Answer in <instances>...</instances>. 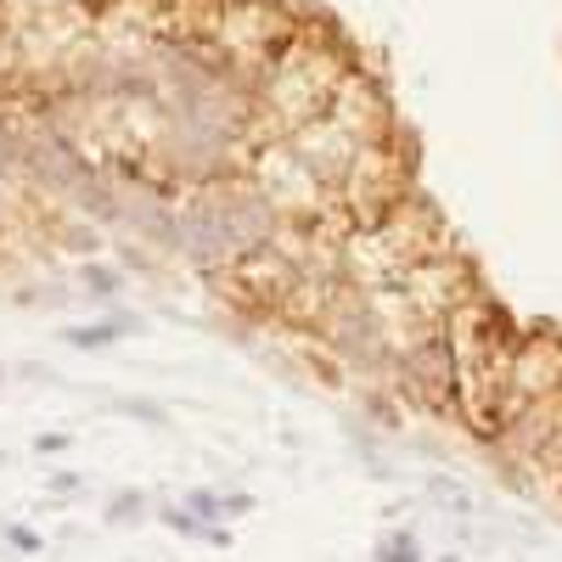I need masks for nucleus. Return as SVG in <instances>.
Segmentation results:
<instances>
[{"mask_svg": "<svg viewBox=\"0 0 562 562\" xmlns=\"http://www.w3.org/2000/svg\"><path fill=\"white\" fill-rule=\"evenodd\" d=\"M130 333H135V315H113L102 326H90V333H63V344H74V349H108V344H119Z\"/></svg>", "mask_w": 562, "mask_h": 562, "instance_id": "f257e3e1", "label": "nucleus"}, {"mask_svg": "<svg viewBox=\"0 0 562 562\" xmlns=\"http://www.w3.org/2000/svg\"><path fill=\"white\" fill-rule=\"evenodd\" d=\"M378 562H428V551H422V535H416V529H394V535L378 546Z\"/></svg>", "mask_w": 562, "mask_h": 562, "instance_id": "f03ea898", "label": "nucleus"}, {"mask_svg": "<svg viewBox=\"0 0 562 562\" xmlns=\"http://www.w3.org/2000/svg\"><path fill=\"white\" fill-rule=\"evenodd\" d=\"M186 512H192L198 524H209V529H225L220 518H231V512H225V501H220L214 490H192V495H186Z\"/></svg>", "mask_w": 562, "mask_h": 562, "instance_id": "7ed1b4c3", "label": "nucleus"}, {"mask_svg": "<svg viewBox=\"0 0 562 562\" xmlns=\"http://www.w3.org/2000/svg\"><path fill=\"white\" fill-rule=\"evenodd\" d=\"M79 276H85V293H97V299H108V293H119L124 288V276L119 270H108V265H79Z\"/></svg>", "mask_w": 562, "mask_h": 562, "instance_id": "20e7f679", "label": "nucleus"}, {"mask_svg": "<svg viewBox=\"0 0 562 562\" xmlns=\"http://www.w3.org/2000/svg\"><path fill=\"white\" fill-rule=\"evenodd\" d=\"M140 506H147V495H140V490L113 495V506H108V524H135V518H140Z\"/></svg>", "mask_w": 562, "mask_h": 562, "instance_id": "39448f33", "label": "nucleus"}, {"mask_svg": "<svg viewBox=\"0 0 562 562\" xmlns=\"http://www.w3.org/2000/svg\"><path fill=\"white\" fill-rule=\"evenodd\" d=\"M7 546L23 551V557H34V551H40V535H34V529H7Z\"/></svg>", "mask_w": 562, "mask_h": 562, "instance_id": "423d86ee", "label": "nucleus"}, {"mask_svg": "<svg viewBox=\"0 0 562 562\" xmlns=\"http://www.w3.org/2000/svg\"><path fill=\"white\" fill-rule=\"evenodd\" d=\"M34 450H45V456H52V450H68V439H63V434H45Z\"/></svg>", "mask_w": 562, "mask_h": 562, "instance_id": "0eeeda50", "label": "nucleus"}, {"mask_svg": "<svg viewBox=\"0 0 562 562\" xmlns=\"http://www.w3.org/2000/svg\"><path fill=\"white\" fill-rule=\"evenodd\" d=\"M439 562H461V557H456V551H450V557H439Z\"/></svg>", "mask_w": 562, "mask_h": 562, "instance_id": "6e6552de", "label": "nucleus"}]
</instances>
